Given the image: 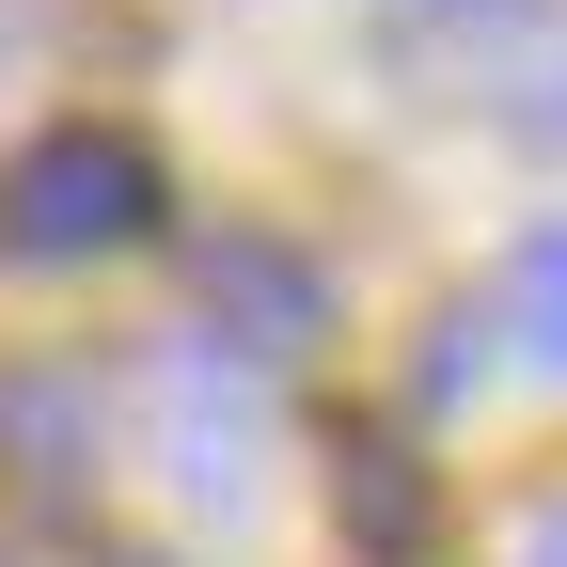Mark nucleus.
<instances>
[{"label": "nucleus", "mask_w": 567, "mask_h": 567, "mask_svg": "<svg viewBox=\"0 0 567 567\" xmlns=\"http://www.w3.org/2000/svg\"><path fill=\"white\" fill-rule=\"evenodd\" d=\"M142 221H158V158H142L126 126H48V142H17V174H0V252H32V268L126 252Z\"/></svg>", "instance_id": "nucleus-1"}, {"label": "nucleus", "mask_w": 567, "mask_h": 567, "mask_svg": "<svg viewBox=\"0 0 567 567\" xmlns=\"http://www.w3.org/2000/svg\"><path fill=\"white\" fill-rule=\"evenodd\" d=\"M331 331V284L284 252V237H205V347H237V363H284V347Z\"/></svg>", "instance_id": "nucleus-2"}, {"label": "nucleus", "mask_w": 567, "mask_h": 567, "mask_svg": "<svg viewBox=\"0 0 567 567\" xmlns=\"http://www.w3.org/2000/svg\"><path fill=\"white\" fill-rule=\"evenodd\" d=\"M158 442H174V473L205 488V505L252 488V394L221 379V347H174V363H158Z\"/></svg>", "instance_id": "nucleus-3"}, {"label": "nucleus", "mask_w": 567, "mask_h": 567, "mask_svg": "<svg viewBox=\"0 0 567 567\" xmlns=\"http://www.w3.org/2000/svg\"><path fill=\"white\" fill-rule=\"evenodd\" d=\"M347 536H363V551H425V473L394 457V442H363V457H347Z\"/></svg>", "instance_id": "nucleus-4"}, {"label": "nucleus", "mask_w": 567, "mask_h": 567, "mask_svg": "<svg viewBox=\"0 0 567 567\" xmlns=\"http://www.w3.org/2000/svg\"><path fill=\"white\" fill-rule=\"evenodd\" d=\"M505 331H520V363H551V379H567V221H551V237H520V268H505Z\"/></svg>", "instance_id": "nucleus-5"}, {"label": "nucleus", "mask_w": 567, "mask_h": 567, "mask_svg": "<svg viewBox=\"0 0 567 567\" xmlns=\"http://www.w3.org/2000/svg\"><path fill=\"white\" fill-rule=\"evenodd\" d=\"M505 567H567V488H551V505H520V536H505Z\"/></svg>", "instance_id": "nucleus-6"}, {"label": "nucleus", "mask_w": 567, "mask_h": 567, "mask_svg": "<svg viewBox=\"0 0 567 567\" xmlns=\"http://www.w3.org/2000/svg\"><path fill=\"white\" fill-rule=\"evenodd\" d=\"M536 80H551V95H536V111H520V126H536V142H567V32H551V48H536Z\"/></svg>", "instance_id": "nucleus-7"}, {"label": "nucleus", "mask_w": 567, "mask_h": 567, "mask_svg": "<svg viewBox=\"0 0 567 567\" xmlns=\"http://www.w3.org/2000/svg\"><path fill=\"white\" fill-rule=\"evenodd\" d=\"M0 567H111V551H48V536H32V551H0Z\"/></svg>", "instance_id": "nucleus-8"}]
</instances>
